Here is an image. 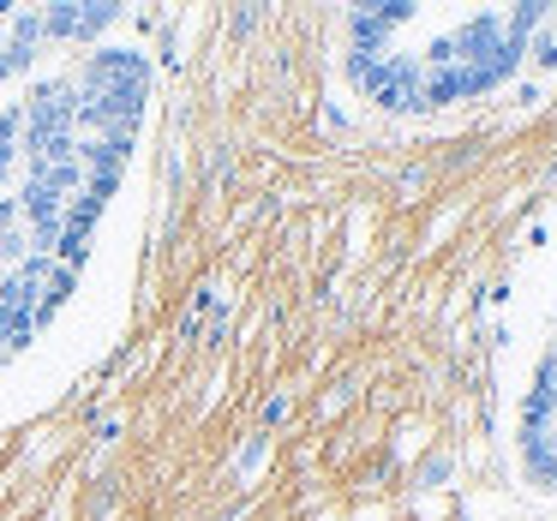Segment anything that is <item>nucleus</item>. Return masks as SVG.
I'll return each instance as SVG.
<instances>
[{
    "label": "nucleus",
    "mask_w": 557,
    "mask_h": 521,
    "mask_svg": "<svg viewBox=\"0 0 557 521\" xmlns=\"http://www.w3.org/2000/svg\"><path fill=\"white\" fill-rule=\"evenodd\" d=\"M150 102L133 49H97L0 109V360L73 294Z\"/></svg>",
    "instance_id": "1"
},
{
    "label": "nucleus",
    "mask_w": 557,
    "mask_h": 521,
    "mask_svg": "<svg viewBox=\"0 0 557 521\" xmlns=\"http://www.w3.org/2000/svg\"><path fill=\"white\" fill-rule=\"evenodd\" d=\"M557 7H366L348 18L354 85L384 109H449L504 85Z\"/></svg>",
    "instance_id": "2"
},
{
    "label": "nucleus",
    "mask_w": 557,
    "mask_h": 521,
    "mask_svg": "<svg viewBox=\"0 0 557 521\" xmlns=\"http://www.w3.org/2000/svg\"><path fill=\"white\" fill-rule=\"evenodd\" d=\"M109 18H114L109 7H90V13H78V7H30V13L25 7H0V73L25 66L49 37H90Z\"/></svg>",
    "instance_id": "3"
},
{
    "label": "nucleus",
    "mask_w": 557,
    "mask_h": 521,
    "mask_svg": "<svg viewBox=\"0 0 557 521\" xmlns=\"http://www.w3.org/2000/svg\"><path fill=\"white\" fill-rule=\"evenodd\" d=\"M552 420H557V353H552V365H545V377H540V396H533V425H552ZM552 437H545V444H552Z\"/></svg>",
    "instance_id": "4"
}]
</instances>
